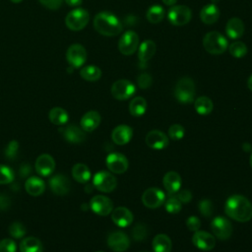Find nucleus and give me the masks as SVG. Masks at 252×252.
Returning a JSON list of instances; mask_svg holds the SVG:
<instances>
[{
    "instance_id": "f257e3e1",
    "label": "nucleus",
    "mask_w": 252,
    "mask_h": 252,
    "mask_svg": "<svg viewBox=\"0 0 252 252\" xmlns=\"http://www.w3.org/2000/svg\"><path fill=\"white\" fill-rule=\"evenodd\" d=\"M224 212L232 220L245 222L252 219V204L244 196L232 195L225 202Z\"/></svg>"
},
{
    "instance_id": "f03ea898",
    "label": "nucleus",
    "mask_w": 252,
    "mask_h": 252,
    "mask_svg": "<svg viewBox=\"0 0 252 252\" xmlns=\"http://www.w3.org/2000/svg\"><path fill=\"white\" fill-rule=\"evenodd\" d=\"M94 30L105 36H115L122 32L123 26L120 20L110 12H100L94 19Z\"/></svg>"
},
{
    "instance_id": "7ed1b4c3",
    "label": "nucleus",
    "mask_w": 252,
    "mask_h": 252,
    "mask_svg": "<svg viewBox=\"0 0 252 252\" xmlns=\"http://www.w3.org/2000/svg\"><path fill=\"white\" fill-rule=\"evenodd\" d=\"M203 45L207 52L213 55L222 54L228 47L227 39L220 32L213 31L205 34Z\"/></svg>"
},
{
    "instance_id": "20e7f679",
    "label": "nucleus",
    "mask_w": 252,
    "mask_h": 252,
    "mask_svg": "<svg viewBox=\"0 0 252 252\" xmlns=\"http://www.w3.org/2000/svg\"><path fill=\"white\" fill-rule=\"evenodd\" d=\"M174 96L180 103H191L195 97V84L189 77L179 79L174 88Z\"/></svg>"
},
{
    "instance_id": "39448f33",
    "label": "nucleus",
    "mask_w": 252,
    "mask_h": 252,
    "mask_svg": "<svg viewBox=\"0 0 252 252\" xmlns=\"http://www.w3.org/2000/svg\"><path fill=\"white\" fill-rule=\"evenodd\" d=\"M89 20V12L83 8L77 7L67 14L65 18V24L69 30L78 32L83 30L88 25Z\"/></svg>"
},
{
    "instance_id": "423d86ee",
    "label": "nucleus",
    "mask_w": 252,
    "mask_h": 252,
    "mask_svg": "<svg viewBox=\"0 0 252 252\" xmlns=\"http://www.w3.org/2000/svg\"><path fill=\"white\" fill-rule=\"evenodd\" d=\"M191 9L185 5H174L169 9L167 13V19L169 23L177 27L188 24L191 20Z\"/></svg>"
},
{
    "instance_id": "0eeeda50",
    "label": "nucleus",
    "mask_w": 252,
    "mask_h": 252,
    "mask_svg": "<svg viewBox=\"0 0 252 252\" xmlns=\"http://www.w3.org/2000/svg\"><path fill=\"white\" fill-rule=\"evenodd\" d=\"M136 92L135 85L125 79L114 82L111 86V94L118 100H125L130 98Z\"/></svg>"
},
{
    "instance_id": "6e6552de",
    "label": "nucleus",
    "mask_w": 252,
    "mask_h": 252,
    "mask_svg": "<svg viewBox=\"0 0 252 252\" xmlns=\"http://www.w3.org/2000/svg\"><path fill=\"white\" fill-rule=\"evenodd\" d=\"M139 46V35L134 31L125 32L119 39L118 49L123 55H132Z\"/></svg>"
},
{
    "instance_id": "1a4fd4ad",
    "label": "nucleus",
    "mask_w": 252,
    "mask_h": 252,
    "mask_svg": "<svg viewBox=\"0 0 252 252\" xmlns=\"http://www.w3.org/2000/svg\"><path fill=\"white\" fill-rule=\"evenodd\" d=\"M93 184L98 191L109 193L116 188L117 180L108 171H98L94 176Z\"/></svg>"
},
{
    "instance_id": "9d476101",
    "label": "nucleus",
    "mask_w": 252,
    "mask_h": 252,
    "mask_svg": "<svg viewBox=\"0 0 252 252\" xmlns=\"http://www.w3.org/2000/svg\"><path fill=\"white\" fill-rule=\"evenodd\" d=\"M211 228L214 235L220 240L228 239L232 233V225L230 221L221 216H218L212 220Z\"/></svg>"
},
{
    "instance_id": "9b49d317",
    "label": "nucleus",
    "mask_w": 252,
    "mask_h": 252,
    "mask_svg": "<svg viewBox=\"0 0 252 252\" xmlns=\"http://www.w3.org/2000/svg\"><path fill=\"white\" fill-rule=\"evenodd\" d=\"M66 59L73 68H80L87 60V50L82 44L74 43L67 49Z\"/></svg>"
},
{
    "instance_id": "f8f14e48",
    "label": "nucleus",
    "mask_w": 252,
    "mask_h": 252,
    "mask_svg": "<svg viewBox=\"0 0 252 252\" xmlns=\"http://www.w3.org/2000/svg\"><path fill=\"white\" fill-rule=\"evenodd\" d=\"M164 201L165 195L163 191L157 187L147 189L142 195V202L149 209H157L160 207Z\"/></svg>"
},
{
    "instance_id": "ddd939ff",
    "label": "nucleus",
    "mask_w": 252,
    "mask_h": 252,
    "mask_svg": "<svg viewBox=\"0 0 252 252\" xmlns=\"http://www.w3.org/2000/svg\"><path fill=\"white\" fill-rule=\"evenodd\" d=\"M105 163L107 168L113 173H123L128 168V159L120 153H111L106 157Z\"/></svg>"
},
{
    "instance_id": "4468645a",
    "label": "nucleus",
    "mask_w": 252,
    "mask_h": 252,
    "mask_svg": "<svg viewBox=\"0 0 252 252\" xmlns=\"http://www.w3.org/2000/svg\"><path fill=\"white\" fill-rule=\"evenodd\" d=\"M91 209L98 216H107L113 210V204L111 200L103 195H95L90 202Z\"/></svg>"
},
{
    "instance_id": "2eb2a0df",
    "label": "nucleus",
    "mask_w": 252,
    "mask_h": 252,
    "mask_svg": "<svg viewBox=\"0 0 252 252\" xmlns=\"http://www.w3.org/2000/svg\"><path fill=\"white\" fill-rule=\"evenodd\" d=\"M108 247L116 252L126 251L130 246V239L128 235L122 231H114L107 236Z\"/></svg>"
},
{
    "instance_id": "dca6fc26",
    "label": "nucleus",
    "mask_w": 252,
    "mask_h": 252,
    "mask_svg": "<svg viewBox=\"0 0 252 252\" xmlns=\"http://www.w3.org/2000/svg\"><path fill=\"white\" fill-rule=\"evenodd\" d=\"M192 242L198 249L204 250V251H210L216 245V238L213 234L207 231L197 230L193 234Z\"/></svg>"
},
{
    "instance_id": "f3484780",
    "label": "nucleus",
    "mask_w": 252,
    "mask_h": 252,
    "mask_svg": "<svg viewBox=\"0 0 252 252\" xmlns=\"http://www.w3.org/2000/svg\"><path fill=\"white\" fill-rule=\"evenodd\" d=\"M34 168L40 176H49L55 169V160L50 155L42 154L37 157L34 163Z\"/></svg>"
},
{
    "instance_id": "a211bd4d",
    "label": "nucleus",
    "mask_w": 252,
    "mask_h": 252,
    "mask_svg": "<svg viewBox=\"0 0 252 252\" xmlns=\"http://www.w3.org/2000/svg\"><path fill=\"white\" fill-rule=\"evenodd\" d=\"M146 144L151 149L154 150H162L167 147L168 145V138L167 136L158 130H152L146 136Z\"/></svg>"
},
{
    "instance_id": "6ab92c4d",
    "label": "nucleus",
    "mask_w": 252,
    "mask_h": 252,
    "mask_svg": "<svg viewBox=\"0 0 252 252\" xmlns=\"http://www.w3.org/2000/svg\"><path fill=\"white\" fill-rule=\"evenodd\" d=\"M49 188L56 195H66L70 191L69 179L63 174H55L49 178Z\"/></svg>"
},
{
    "instance_id": "aec40b11",
    "label": "nucleus",
    "mask_w": 252,
    "mask_h": 252,
    "mask_svg": "<svg viewBox=\"0 0 252 252\" xmlns=\"http://www.w3.org/2000/svg\"><path fill=\"white\" fill-rule=\"evenodd\" d=\"M59 132L67 142L72 144H80L84 142L86 138L85 131L76 125H69L65 128H60Z\"/></svg>"
},
{
    "instance_id": "412c9836",
    "label": "nucleus",
    "mask_w": 252,
    "mask_h": 252,
    "mask_svg": "<svg viewBox=\"0 0 252 252\" xmlns=\"http://www.w3.org/2000/svg\"><path fill=\"white\" fill-rule=\"evenodd\" d=\"M111 220L116 225L127 227L133 221V214L125 207H117L111 212Z\"/></svg>"
},
{
    "instance_id": "4be33fe9",
    "label": "nucleus",
    "mask_w": 252,
    "mask_h": 252,
    "mask_svg": "<svg viewBox=\"0 0 252 252\" xmlns=\"http://www.w3.org/2000/svg\"><path fill=\"white\" fill-rule=\"evenodd\" d=\"M133 136L132 128L128 125H118L111 133V139L116 145L127 144Z\"/></svg>"
},
{
    "instance_id": "5701e85b",
    "label": "nucleus",
    "mask_w": 252,
    "mask_h": 252,
    "mask_svg": "<svg viewBox=\"0 0 252 252\" xmlns=\"http://www.w3.org/2000/svg\"><path fill=\"white\" fill-rule=\"evenodd\" d=\"M163 186L169 195H174L177 193L181 186V177L175 171H168L165 173L162 179Z\"/></svg>"
},
{
    "instance_id": "b1692460",
    "label": "nucleus",
    "mask_w": 252,
    "mask_h": 252,
    "mask_svg": "<svg viewBox=\"0 0 252 252\" xmlns=\"http://www.w3.org/2000/svg\"><path fill=\"white\" fill-rule=\"evenodd\" d=\"M225 33L231 39H238L244 33V24L239 18H231L225 25Z\"/></svg>"
},
{
    "instance_id": "393cba45",
    "label": "nucleus",
    "mask_w": 252,
    "mask_h": 252,
    "mask_svg": "<svg viewBox=\"0 0 252 252\" xmlns=\"http://www.w3.org/2000/svg\"><path fill=\"white\" fill-rule=\"evenodd\" d=\"M100 123V115L97 111L91 110L86 112L81 118V128L85 132L94 131Z\"/></svg>"
},
{
    "instance_id": "a878e982",
    "label": "nucleus",
    "mask_w": 252,
    "mask_h": 252,
    "mask_svg": "<svg viewBox=\"0 0 252 252\" xmlns=\"http://www.w3.org/2000/svg\"><path fill=\"white\" fill-rule=\"evenodd\" d=\"M156 43L151 39L144 40L138 49V59L141 64H146L156 53Z\"/></svg>"
},
{
    "instance_id": "bb28decb",
    "label": "nucleus",
    "mask_w": 252,
    "mask_h": 252,
    "mask_svg": "<svg viewBox=\"0 0 252 252\" xmlns=\"http://www.w3.org/2000/svg\"><path fill=\"white\" fill-rule=\"evenodd\" d=\"M220 17V10L215 4H207L200 11V19L206 25L215 24Z\"/></svg>"
},
{
    "instance_id": "cd10ccee",
    "label": "nucleus",
    "mask_w": 252,
    "mask_h": 252,
    "mask_svg": "<svg viewBox=\"0 0 252 252\" xmlns=\"http://www.w3.org/2000/svg\"><path fill=\"white\" fill-rule=\"evenodd\" d=\"M25 189L32 196H39L45 190V183L37 176H31L25 182Z\"/></svg>"
},
{
    "instance_id": "c85d7f7f",
    "label": "nucleus",
    "mask_w": 252,
    "mask_h": 252,
    "mask_svg": "<svg viewBox=\"0 0 252 252\" xmlns=\"http://www.w3.org/2000/svg\"><path fill=\"white\" fill-rule=\"evenodd\" d=\"M43 246L41 241L33 236L24 238L20 243L21 252H42Z\"/></svg>"
},
{
    "instance_id": "c756f323",
    "label": "nucleus",
    "mask_w": 252,
    "mask_h": 252,
    "mask_svg": "<svg viewBox=\"0 0 252 252\" xmlns=\"http://www.w3.org/2000/svg\"><path fill=\"white\" fill-rule=\"evenodd\" d=\"M153 249L155 252H170L171 251V240L163 233L157 234L153 240Z\"/></svg>"
},
{
    "instance_id": "7c9ffc66",
    "label": "nucleus",
    "mask_w": 252,
    "mask_h": 252,
    "mask_svg": "<svg viewBox=\"0 0 252 252\" xmlns=\"http://www.w3.org/2000/svg\"><path fill=\"white\" fill-rule=\"evenodd\" d=\"M48 118L52 124L55 125H64L68 122L69 115L65 109L62 107L55 106L50 109L48 113Z\"/></svg>"
},
{
    "instance_id": "2f4dec72",
    "label": "nucleus",
    "mask_w": 252,
    "mask_h": 252,
    "mask_svg": "<svg viewBox=\"0 0 252 252\" xmlns=\"http://www.w3.org/2000/svg\"><path fill=\"white\" fill-rule=\"evenodd\" d=\"M73 178L80 183H87L91 178V171L84 163H76L72 168Z\"/></svg>"
},
{
    "instance_id": "473e14b6",
    "label": "nucleus",
    "mask_w": 252,
    "mask_h": 252,
    "mask_svg": "<svg viewBox=\"0 0 252 252\" xmlns=\"http://www.w3.org/2000/svg\"><path fill=\"white\" fill-rule=\"evenodd\" d=\"M147 110V101L142 96L134 97L129 103V111L133 116H142Z\"/></svg>"
},
{
    "instance_id": "72a5a7b5",
    "label": "nucleus",
    "mask_w": 252,
    "mask_h": 252,
    "mask_svg": "<svg viewBox=\"0 0 252 252\" xmlns=\"http://www.w3.org/2000/svg\"><path fill=\"white\" fill-rule=\"evenodd\" d=\"M194 107L196 111L201 115L210 114L213 110V101L208 96H199L194 101Z\"/></svg>"
},
{
    "instance_id": "f704fd0d",
    "label": "nucleus",
    "mask_w": 252,
    "mask_h": 252,
    "mask_svg": "<svg viewBox=\"0 0 252 252\" xmlns=\"http://www.w3.org/2000/svg\"><path fill=\"white\" fill-rule=\"evenodd\" d=\"M80 76L89 82H95L101 77V70L94 65H88L81 69Z\"/></svg>"
},
{
    "instance_id": "c9c22d12",
    "label": "nucleus",
    "mask_w": 252,
    "mask_h": 252,
    "mask_svg": "<svg viewBox=\"0 0 252 252\" xmlns=\"http://www.w3.org/2000/svg\"><path fill=\"white\" fill-rule=\"evenodd\" d=\"M146 18L151 24H158L164 18V10L159 5H153L147 10Z\"/></svg>"
},
{
    "instance_id": "e433bc0d",
    "label": "nucleus",
    "mask_w": 252,
    "mask_h": 252,
    "mask_svg": "<svg viewBox=\"0 0 252 252\" xmlns=\"http://www.w3.org/2000/svg\"><path fill=\"white\" fill-rule=\"evenodd\" d=\"M228 50L230 55H232L235 58H242L246 55L248 49L247 46L244 42L240 41V40H236L234 42H232L229 46H228Z\"/></svg>"
},
{
    "instance_id": "4c0bfd02",
    "label": "nucleus",
    "mask_w": 252,
    "mask_h": 252,
    "mask_svg": "<svg viewBox=\"0 0 252 252\" xmlns=\"http://www.w3.org/2000/svg\"><path fill=\"white\" fill-rule=\"evenodd\" d=\"M15 178L14 171L11 167L0 164V184H9L13 182Z\"/></svg>"
},
{
    "instance_id": "58836bf2",
    "label": "nucleus",
    "mask_w": 252,
    "mask_h": 252,
    "mask_svg": "<svg viewBox=\"0 0 252 252\" xmlns=\"http://www.w3.org/2000/svg\"><path fill=\"white\" fill-rule=\"evenodd\" d=\"M8 231L12 237L22 238L26 234V227L23 223L19 221H14L9 225Z\"/></svg>"
},
{
    "instance_id": "ea45409f",
    "label": "nucleus",
    "mask_w": 252,
    "mask_h": 252,
    "mask_svg": "<svg viewBox=\"0 0 252 252\" xmlns=\"http://www.w3.org/2000/svg\"><path fill=\"white\" fill-rule=\"evenodd\" d=\"M198 209H199V212L206 218L212 217L214 213V205L212 201L209 199L201 200L198 204Z\"/></svg>"
},
{
    "instance_id": "a19ab883",
    "label": "nucleus",
    "mask_w": 252,
    "mask_h": 252,
    "mask_svg": "<svg viewBox=\"0 0 252 252\" xmlns=\"http://www.w3.org/2000/svg\"><path fill=\"white\" fill-rule=\"evenodd\" d=\"M165 210L170 214H176L181 210V202L177 197L170 195V197L165 201Z\"/></svg>"
},
{
    "instance_id": "79ce46f5",
    "label": "nucleus",
    "mask_w": 252,
    "mask_h": 252,
    "mask_svg": "<svg viewBox=\"0 0 252 252\" xmlns=\"http://www.w3.org/2000/svg\"><path fill=\"white\" fill-rule=\"evenodd\" d=\"M132 236L136 241H143L148 236V228L143 223L136 224L132 229Z\"/></svg>"
},
{
    "instance_id": "37998d69",
    "label": "nucleus",
    "mask_w": 252,
    "mask_h": 252,
    "mask_svg": "<svg viewBox=\"0 0 252 252\" xmlns=\"http://www.w3.org/2000/svg\"><path fill=\"white\" fill-rule=\"evenodd\" d=\"M184 134H185V130L183 126H181L180 124H173L168 129L169 138L172 140H180L183 138Z\"/></svg>"
},
{
    "instance_id": "c03bdc74",
    "label": "nucleus",
    "mask_w": 252,
    "mask_h": 252,
    "mask_svg": "<svg viewBox=\"0 0 252 252\" xmlns=\"http://www.w3.org/2000/svg\"><path fill=\"white\" fill-rule=\"evenodd\" d=\"M18 150H19V144L17 141L13 140L11 141L5 150V157L8 159H14L17 157L18 154Z\"/></svg>"
},
{
    "instance_id": "a18cd8bd",
    "label": "nucleus",
    "mask_w": 252,
    "mask_h": 252,
    "mask_svg": "<svg viewBox=\"0 0 252 252\" xmlns=\"http://www.w3.org/2000/svg\"><path fill=\"white\" fill-rule=\"evenodd\" d=\"M17 244L10 238H4L0 241V252H16Z\"/></svg>"
},
{
    "instance_id": "49530a36",
    "label": "nucleus",
    "mask_w": 252,
    "mask_h": 252,
    "mask_svg": "<svg viewBox=\"0 0 252 252\" xmlns=\"http://www.w3.org/2000/svg\"><path fill=\"white\" fill-rule=\"evenodd\" d=\"M137 83L140 89H148L152 86L153 79L150 74L148 73H142L137 78Z\"/></svg>"
},
{
    "instance_id": "de8ad7c7",
    "label": "nucleus",
    "mask_w": 252,
    "mask_h": 252,
    "mask_svg": "<svg viewBox=\"0 0 252 252\" xmlns=\"http://www.w3.org/2000/svg\"><path fill=\"white\" fill-rule=\"evenodd\" d=\"M186 225H187L188 229H190L191 231H197V230H199V228L201 226V220L196 216H190L186 220Z\"/></svg>"
},
{
    "instance_id": "09e8293b",
    "label": "nucleus",
    "mask_w": 252,
    "mask_h": 252,
    "mask_svg": "<svg viewBox=\"0 0 252 252\" xmlns=\"http://www.w3.org/2000/svg\"><path fill=\"white\" fill-rule=\"evenodd\" d=\"M38 2L50 10H57L60 8L63 0H38Z\"/></svg>"
},
{
    "instance_id": "8fccbe9b",
    "label": "nucleus",
    "mask_w": 252,
    "mask_h": 252,
    "mask_svg": "<svg viewBox=\"0 0 252 252\" xmlns=\"http://www.w3.org/2000/svg\"><path fill=\"white\" fill-rule=\"evenodd\" d=\"M177 198L181 203H189L192 199V193L189 190L184 189V190L178 192Z\"/></svg>"
},
{
    "instance_id": "3c124183",
    "label": "nucleus",
    "mask_w": 252,
    "mask_h": 252,
    "mask_svg": "<svg viewBox=\"0 0 252 252\" xmlns=\"http://www.w3.org/2000/svg\"><path fill=\"white\" fill-rule=\"evenodd\" d=\"M9 199L5 195H0V209H7L9 207Z\"/></svg>"
},
{
    "instance_id": "603ef678",
    "label": "nucleus",
    "mask_w": 252,
    "mask_h": 252,
    "mask_svg": "<svg viewBox=\"0 0 252 252\" xmlns=\"http://www.w3.org/2000/svg\"><path fill=\"white\" fill-rule=\"evenodd\" d=\"M64 1L66 2L67 5H69L71 7H78L83 2V0H64Z\"/></svg>"
},
{
    "instance_id": "864d4df0",
    "label": "nucleus",
    "mask_w": 252,
    "mask_h": 252,
    "mask_svg": "<svg viewBox=\"0 0 252 252\" xmlns=\"http://www.w3.org/2000/svg\"><path fill=\"white\" fill-rule=\"evenodd\" d=\"M162 2H163V4L164 5H166V6H174L175 5V3L177 2V0H161Z\"/></svg>"
},
{
    "instance_id": "5fc2aeb1",
    "label": "nucleus",
    "mask_w": 252,
    "mask_h": 252,
    "mask_svg": "<svg viewBox=\"0 0 252 252\" xmlns=\"http://www.w3.org/2000/svg\"><path fill=\"white\" fill-rule=\"evenodd\" d=\"M242 148H243V150H244L245 152H249V151H251V145H250V144L245 143V144H243Z\"/></svg>"
},
{
    "instance_id": "6e6d98bb",
    "label": "nucleus",
    "mask_w": 252,
    "mask_h": 252,
    "mask_svg": "<svg viewBox=\"0 0 252 252\" xmlns=\"http://www.w3.org/2000/svg\"><path fill=\"white\" fill-rule=\"evenodd\" d=\"M247 86H248V89L252 92V75L249 77V79L247 81Z\"/></svg>"
},
{
    "instance_id": "4d7b16f0",
    "label": "nucleus",
    "mask_w": 252,
    "mask_h": 252,
    "mask_svg": "<svg viewBox=\"0 0 252 252\" xmlns=\"http://www.w3.org/2000/svg\"><path fill=\"white\" fill-rule=\"evenodd\" d=\"M11 2H13V3H20V2H22L23 0H10Z\"/></svg>"
},
{
    "instance_id": "13d9d810",
    "label": "nucleus",
    "mask_w": 252,
    "mask_h": 252,
    "mask_svg": "<svg viewBox=\"0 0 252 252\" xmlns=\"http://www.w3.org/2000/svg\"><path fill=\"white\" fill-rule=\"evenodd\" d=\"M249 162H250V166L252 167V154H251V156H250V159H249Z\"/></svg>"
},
{
    "instance_id": "bf43d9fd",
    "label": "nucleus",
    "mask_w": 252,
    "mask_h": 252,
    "mask_svg": "<svg viewBox=\"0 0 252 252\" xmlns=\"http://www.w3.org/2000/svg\"><path fill=\"white\" fill-rule=\"evenodd\" d=\"M97 252H102V251H97Z\"/></svg>"
},
{
    "instance_id": "052dcab7",
    "label": "nucleus",
    "mask_w": 252,
    "mask_h": 252,
    "mask_svg": "<svg viewBox=\"0 0 252 252\" xmlns=\"http://www.w3.org/2000/svg\"><path fill=\"white\" fill-rule=\"evenodd\" d=\"M142 252H145V251H142Z\"/></svg>"
}]
</instances>
